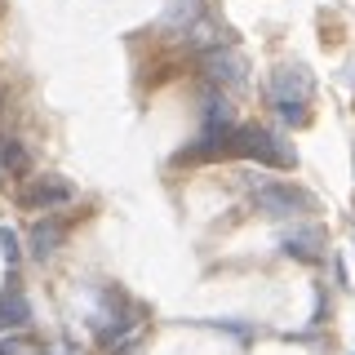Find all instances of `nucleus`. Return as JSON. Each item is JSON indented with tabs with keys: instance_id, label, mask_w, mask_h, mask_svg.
I'll return each mask as SVG.
<instances>
[{
	"instance_id": "1",
	"label": "nucleus",
	"mask_w": 355,
	"mask_h": 355,
	"mask_svg": "<svg viewBox=\"0 0 355 355\" xmlns=\"http://www.w3.org/2000/svg\"><path fill=\"white\" fill-rule=\"evenodd\" d=\"M218 151L244 155V160H258V164H275V169L293 164V151H288L271 129H258V125H231L227 133H222ZM218 151H214V155H218Z\"/></svg>"
},
{
	"instance_id": "2",
	"label": "nucleus",
	"mask_w": 355,
	"mask_h": 355,
	"mask_svg": "<svg viewBox=\"0 0 355 355\" xmlns=\"http://www.w3.org/2000/svg\"><path fill=\"white\" fill-rule=\"evenodd\" d=\"M311 94H315V76H311L302 62H284V67H275V71H271V103L280 107L284 120L302 125Z\"/></svg>"
},
{
	"instance_id": "3",
	"label": "nucleus",
	"mask_w": 355,
	"mask_h": 355,
	"mask_svg": "<svg viewBox=\"0 0 355 355\" xmlns=\"http://www.w3.org/2000/svg\"><path fill=\"white\" fill-rule=\"evenodd\" d=\"M253 205H258L266 218H297V214H311L315 200H311L302 187H293V182H258Z\"/></svg>"
},
{
	"instance_id": "4",
	"label": "nucleus",
	"mask_w": 355,
	"mask_h": 355,
	"mask_svg": "<svg viewBox=\"0 0 355 355\" xmlns=\"http://www.w3.org/2000/svg\"><path fill=\"white\" fill-rule=\"evenodd\" d=\"M205 76L214 89H240L244 85V58L236 49H227V44H214V49H205Z\"/></svg>"
},
{
	"instance_id": "5",
	"label": "nucleus",
	"mask_w": 355,
	"mask_h": 355,
	"mask_svg": "<svg viewBox=\"0 0 355 355\" xmlns=\"http://www.w3.org/2000/svg\"><path fill=\"white\" fill-rule=\"evenodd\" d=\"M280 249H284V258H293V262H320L324 249H329V240H324L320 227H297L280 240Z\"/></svg>"
},
{
	"instance_id": "6",
	"label": "nucleus",
	"mask_w": 355,
	"mask_h": 355,
	"mask_svg": "<svg viewBox=\"0 0 355 355\" xmlns=\"http://www.w3.org/2000/svg\"><path fill=\"white\" fill-rule=\"evenodd\" d=\"M71 196H76V191H71L67 182H58V178H40V182L27 191V205H36V209H44V214H49V209L67 205Z\"/></svg>"
},
{
	"instance_id": "7",
	"label": "nucleus",
	"mask_w": 355,
	"mask_h": 355,
	"mask_svg": "<svg viewBox=\"0 0 355 355\" xmlns=\"http://www.w3.org/2000/svg\"><path fill=\"white\" fill-rule=\"evenodd\" d=\"M27 320H31V306H27V297H22L18 288H14V293L5 288V293H0V333H5V329H22Z\"/></svg>"
},
{
	"instance_id": "8",
	"label": "nucleus",
	"mask_w": 355,
	"mask_h": 355,
	"mask_svg": "<svg viewBox=\"0 0 355 355\" xmlns=\"http://www.w3.org/2000/svg\"><path fill=\"white\" fill-rule=\"evenodd\" d=\"M62 240H67V227H62V222H53V218L49 222H36V231H31V253L44 262Z\"/></svg>"
},
{
	"instance_id": "9",
	"label": "nucleus",
	"mask_w": 355,
	"mask_h": 355,
	"mask_svg": "<svg viewBox=\"0 0 355 355\" xmlns=\"http://www.w3.org/2000/svg\"><path fill=\"white\" fill-rule=\"evenodd\" d=\"M0 160H5V169H14V173L27 169V151L14 147V142H0Z\"/></svg>"
},
{
	"instance_id": "10",
	"label": "nucleus",
	"mask_w": 355,
	"mask_h": 355,
	"mask_svg": "<svg viewBox=\"0 0 355 355\" xmlns=\"http://www.w3.org/2000/svg\"><path fill=\"white\" fill-rule=\"evenodd\" d=\"M0 355H49V351H40L27 338H9V342H0Z\"/></svg>"
},
{
	"instance_id": "11",
	"label": "nucleus",
	"mask_w": 355,
	"mask_h": 355,
	"mask_svg": "<svg viewBox=\"0 0 355 355\" xmlns=\"http://www.w3.org/2000/svg\"><path fill=\"white\" fill-rule=\"evenodd\" d=\"M0 253H5V262H9V266L18 262V236H14L9 227H0Z\"/></svg>"
}]
</instances>
